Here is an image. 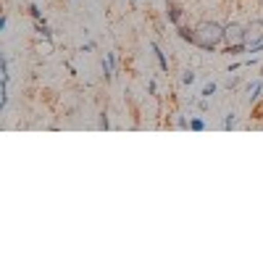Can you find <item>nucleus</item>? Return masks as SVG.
Returning <instances> with one entry per match:
<instances>
[{
    "label": "nucleus",
    "mask_w": 263,
    "mask_h": 263,
    "mask_svg": "<svg viewBox=\"0 0 263 263\" xmlns=\"http://www.w3.org/2000/svg\"><path fill=\"white\" fill-rule=\"evenodd\" d=\"M221 42H224V24H218V21H200L195 27V45L197 48L213 53Z\"/></svg>",
    "instance_id": "f257e3e1"
},
{
    "label": "nucleus",
    "mask_w": 263,
    "mask_h": 263,
    "mask_svg": "<svg viewBox=\"0 0 263 263\" xmlns=\"http://www.w3.org/2000/svg\"><path fill=\"white\" fill-rule=\"evenodd\" d=\"M224 42H227V48L224 53H245L248 50V42H245V27L242 24H237V21H229V24L224 27Z\"/></svg>",
    "instance_id": "f03ea898"
},
{
    "label": "nucleus",
    "mask_w": 263,
    "mask_h": 263,
    "mask_svg": "<svg viewBox=\"0 0 263 263\" xmlns=\"http://www.w3.org/2000/svg\"><path fill=\"white\" fill-rule=\"evenodd\" d=\"M263 40V21H250V24H245V42L248 48L255 45V42Z\"/></svg>",
    "instance_id": "7ed1b4c3"
},
{
    "label": "nucleus",
    "mask_w": 263,
    "mask_h": 263,
    "mask_svg": "<svg viewBox=\"0 0 263 263\" xmlns=\"http://www.w3.org/2000/svg\"><path fill=\"white\" fill-rule=\"evenodd\" d=\"M34 29H37V34H40L42 40H45V42H50V40H53V32H50V27L45 24V18H37V21H34Z\"/></svg>",
    "instance_id": "20e7f679"
},
{
    "label": "nucleus",
    "mask_w": 263,
    "mask_h": 263,
    "mask_svg": "<svg viewBox=\"0 0 263 263\" xmlns=\"http://www.w3.org/2000/svg\"><path fill=\"white\" fill-rule=\"evenodd\" d=\"M166 16H168V21H171V24H177V27H179V21H182V8H179V6H174V3H168V11H166Z\"/></svg>",
    "instance_id": "39448f33"
},
{
    "label": "nucleus",
    "mask_w": 263,
    "mask_h": 263,
    "mask_svg": "<svg viewBox=\"0 0 263 263\" xmlns=\"http://www.w3.org/2000/svg\"><path fill=\"white\" fill-rule=\"evenodd\" d=\"M150 50L156 53V58H158V66H161V71H168V61L163 58V53H161V48L156 45V42H150Z\"/></svg>",
    "instance_id": "423d86ee"
},
{
    "label": "nucleus",
    "mask_w": 263,
    "mask_h": 263,
    "mask_svg": "<svg viewBox=\"0 0 263 263\" xmlns=\"http://www.w3.org/2000/svg\"><path fill=\"white\" fill-rule=\"evenodd\" d=\"M114 61H116L114 53L108 55V61H103V77H105V79H114Z\"/></svg>",
    "instance_id": "0eeeda50"
},
{
    "label": "nucleus",
    "mask_w": 263,
    "mask_h": 263,
    "mask_svg": "<svg viewBox=\"0 0 263 263\" xmlns=\"http://www.w3.org/2000/svg\"><path fill=\"white\" fill-rule=\"evenodd\" d=\"M260 92H263V84H260V82L250 84V98H248V100H250V103H258V100H260Z\"/></svg>",
    "instance_id": "6e6552de"
},
{
    "label": "nucleus",
    "mask_w": 263,
    "mask_h": 263,
    "mask_svg": "<svg viewBox=\"0 0 263 263\" xmlns=\"http://www.w3.org/2000/svg\"><path fill=\"white\" fill-rule=\"evenodd\" d=\"M177 32H179V37H182V40H187V42H195V29H187V27H179Z\"/></svg>",
    "instance_id": "1a4fd4ad"
},
{
    "label": "nucleus",
    "mask_w": 263,
    "mask_h": 263,
    "mask_svg": "<svg viewBox=\"0 0 263 263\" xmlns=\"http://www.w3.org/2000/svg\"><path fill=\"white\" fill-rule=\"evenodd\" d=\"M213 92H216V82H208V84H205V87H203V92H200V95H203V98H205V100H208V98H211V95H213Z\"/></svg>",
    "instance_id": "9d476101"
},
{
    "label": "nucleus",
    "mask_w": 263,
    "mask_h": 263,
    "mask_svg": "<svg viewBox=\"0 0 263 263\" xmlns=\"http://www.w3.org/2000/svg\"><path fill=\"white\" fill-rule=\"evenodd\" d=\"M190 129H192V132H203V129H205V121H203V119H192V121H190Z\"/></svg>",
    "instance_id": "9b49d317"
},
{
    "label": "nucleus",
    "mask_w": 263,
    "mask_h": 263,
    "mask_svg": "<svg viewBox=\"0 0 263 263\" xmlns=\"http://www.w3.org/2000/svg\"><path fill=\"white\" fill-rule=\"evenodd\" d=\"M195 79H197V77H195V71H192V69H187V71L182 74V82H184V84H192Z\"/></svg>",
    "instance_id": "f8f14e48"
},
{
    "label": "nucleus",
    "mask_w": 263,
    "mask_h": 263,
    "mask_svg": "<svg viewBox=\"0 0 263 263\" xmlns=\"http://www.w3.org/2000/svg\"><path fill=\"white\" fill-rule=\"evenodd\" d=\"M237 124V114H227V119H224V129H232Z\"/></svg>",
    "instance_id": "ddd939ff"
},
{
    "label": "nucleus",
    "mask_w": 263,
    "mask_h": 263,
    "mask_svg": "<svg viewBox=\"0 0 263 263\" xmlns=\"http://www.w3.org/2000/svg\"><path fill=\"white\" fill-rule=\"evenodd\" d=\"M29 16H32L34 21H37V18H42V11H40V6H34V3H32V6H29Z\"/></svg>",
    "instance_id": "4468645a"
},
{
    "label": "nucleus",
    "mask_w": 263,
    "mask_h": 263,
    "mask_svg": "<svg viewBox=\"0 0 263 263\" xmlns=\"http://www.w3.org/2000/svg\"><path fill=\"white\" fill-rule=\"evenodd\" d=\"M100 129H111V121H108V116L105 114H100V124H98Z\"/></svg>",
    "instance_id": "2eb2a0df"
},
{
    "label": "nucleus",
    "mask_w": 263,
    "mask_h": 263,
    "mask_svg": "<svg viewBox=\"0 0 263 263\" xmlns=\"http://www.w3.org/2000/svg\"><path fill=\"white\" fill-rule=\"evenodd\" d=\"M147 92H150V95H156V79H150V82H147Z\"/></svg>",
    "instance_id": "dca6fc26"
},
{
    "label": "nucleus",
    "mask_w": 263,
    "mask_h": 263,
    "mask_svg": "<svg viewBox=\"0 0 263 263\" xmlns=\"http://www.w3.org/2000/svg\"><path fill=\"white\" fill-rule=\"evenodd\" d=\"M95 48V42H84V45H82V53H90Z\"/></svg>",
    "instance_id": "f3484780"
},
{
    "label": "nucleus",
    "mask_w": 263,
    "mask_h": 263,
    "mask_svg": "<svg viewBox=\"0 0 263 263\" xmlns=\"http://www.w3.org/2000/svg\"><path fill=\"white\" fill-rule=\"evenodd\" d=\"M177 126H179V129H190V121H187V119H179Z\"/></svg>",
    "instance_id": "a211bd4d"
},
{
    "label": "nucleus",
    "mask_w": 263,
    "mask_h": 263,
    "mask_svg": "<svg viewBox=\"0 0 263 263\" xmlns=\"http://www.w3.org/2000/svg\"><path fill=\"white\" fill-rule=\"evenodd\" d=\"M6 27H8V16L0 18V32H6Z\"/></svg>",
    "instance_id": "6ab92c4d"
}]
</instances>
